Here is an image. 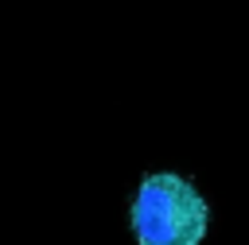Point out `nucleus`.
Instances as JSON below:
<instances>
[{
    "label": "nucleus",
    "instance_id": "obj_1",
    "mask_svg": "<svg viewBox=\"0 0 249 245\" xmlns=\"http://www.w3.org/2000/svg\"><path fill=\"white\" fill-rule=\"evenodd\" d=\"M206 198L183 175H148L132 202V233L140 245H198L206 233Z\"/></svg>",
    "mask_w": 249,
    "mask_h": 245
}]
</instances>
